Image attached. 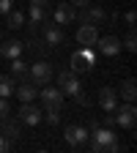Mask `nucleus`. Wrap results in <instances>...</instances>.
I'll return each mask as SVG.
<instances>
[{
  "label": "nucleus",
  "mask_w": 137,
  "mask_h": 153,
  "mask_svg": "<svg viewBox=\"0 0 137 153\" xmlns=\"http://www.w3.org/2000/svg\"><path fill=\"white\" fill-rule=\"evenodd\" d=\"M91 137V150L93 153H118L121 142H118V134H115L110 126H93L88 131Z\"/></svg>",
  "instance_id": "nucleus-1"
},
{
  "label": "nucleus",
  "mask_w": 137,
  "mask_h": 153,
  "mask_svg": "<svg viewBox=\"0 0 137 153\" xmlns=\"http://www.w3.org/2000/svg\"><path fill=\"white\" fill-rule=\"evenodd\" d=\"M52 76H55V66L49 60H36V63L28 66V79L33 85H47Z\"/></svg>",
  "instance_id": "nucleus-2"
},
{
  "label": "nucleus",
  "mask_w": 137,
  "mask_h": 153,
  "mask_svg": "<svg viewBox=\"0 0 137 153\" xmlns=\"http://www.w3.org/2000/svg\"><path fill=\"white\" fill-rule=\"evenodd\" d=\"M115 123H118L121 128H129V131L137 126V107H134V101H126L121 107H115Z\"/></svg>",
  "instance_id": "nucleus-3"
},
{
  "label": "nucleus",
  "mask_w": 137,
  "mask_h": 153,
  "mask_svg": "<svg viewBox=\"0 0 137 153\" xmlns=\"http://www.w3.org/2000/svg\"><path fill=\"white\" fill-rule=\"evenodd\" d=\"M77 19H80V25H104V19H107V14H104V8L102 6H82L80 8V14H74Z\"/></svg>",
  "instance_id": "nucleus-4"
},
{
  "label": "nucleus",
  "mask_w": 137,
  "mask_h": 153,
  "mask_svg": "<svg viewBox=\"0 0 137 153\" xmlns=\"http://www.w3.org/2000/svg\"><path fill=\"white\" fill-rule=\"evenodd\" d=\"M93 52L88 49V47H80L74 55H71V71L74 74H85V71H91L93 68Z\"/></svg>",
  "instance_id": "nucleus-5"
},
{
  "label": "nucleus",
  "mask_w": 137,
  "mask_h": 153,
  "mask_svg": "<svg viewBox=\"0 0 137 153\" xmlns=\"http://www.w3.org/2000/svg\"><path fill=\"white\" fill-rule=\"evenodd\" d=\"M16 120L25 126H38L41 123V109H38L33 101H22V107L16 109Z\"/></svg>",
  "instance_id": "nucleus-6"
},
{
  "label": "nucleus",
  "mask_w": 137,
  "mask_h": 153,
  "mask_svg": "<svg viewBox=\"0 0 137 153\" xmlns=\"http://www.w3.org/2000/svg\"><path fill=\"white\" fill-rule=\"evenodd\" d=\"M58 88L63 90V96H80L82 93V85H80L74 71H61L58 74Z\"/></svg>",
  "instance_id": "nucleus-7"
},
{
  "label": "nucleus",
  "mask_w": 137,
  "mask_h": 153,
  "mask_svg": "<svg viewBox=\"0 0 137 153\" xmlns=\"http://www.w3.org/2000/svg\"><path fill=\"white\" fill-rule=\"evenodd\" d=\"M28 16H30V25H36V27L49 22V0H30Z\"/></svg>",
  "instance_id": "nucleus-8"
},
{
  "label": "nucleus",
  "mask_w": 137,
  "mask_h": 153,
  "mask_svg": "<svg viewBox=\"0 0 137 153\" xmlns=\"http://www.w3.org/2000/svg\"><path fill=\"white\" fill-rule=\"evenodd\" d=\"M93 47H99V55H104V57H115V55H121V38L118 36H99Z\"/></svg>",
  "instance_id": "nucleus-9"
},
{
  "label": "nucleus",
  "mask_w": 137,
  "mask_h": 153,
  "mask_svg": "<svg viewBox=\"0 0 137 153\" xmlns=\"http://www.w3.org/2000/svg\"><path fill=\"white\" fill-rule=\"evenodd\" d=\"M63 27L61 25H55L52 22V19H49V22H44V41H47V47L49 49H55V47H61L63 44Z\"/></svg>",
  "instance_id": "nucleus-10"
},
{
  "label": "nucleus",
  "mask_w": 137,
  "mask_h": 153,
  "mask_svg": "<svg viewBox=\"0 0 137 153\" xmlns=\"http://www.w3.org/2000/svg\"><path fill=\"white\" fill-rule=\"evenodd\" d=\"M74 14H77V11H74V6H71V3H61L55 11H49V19H52L55 25H61V27H63V25L74 22Z\"/></svg>",
  "instance_id": "nucleus-11"
},
{
  "label": "nucleus",
  "mask_w": 137,
  "mask_h": 153,
  "mask_svg": "<svg viewBox=\"0 0 137 153\" xmlns=\"http://www.w3.org/2000/svg\"><path fill=\"white\" fill-rule=\"evenodd\" d=\"M38 96H41V104L44 107H63V90L61 88H52L47 82L44 90H38Z\"/></svg>",
  "instance_id": "nucleus-12"
},
{
  "label": "nucleus",
  "mask_w": 137,
  "mask_h": 153,
  "mask_svg": "<svg viewBox=\"0 0 137 153\" xmlns=\"http://www.w3.org/2000/svg\"><path fill=\"white\" fill-rule=\"evenodd\" d=\"M66 142L71 148H82L88 142V128L85 126H69L66 128Z\"/></svg>",
  "instance_id": "nucleus-13"
},
{
  "label": "nucleus",
  "mask_w": 137,
  "mask_h": 153,
  "mask_svg": "<svg viewBox=\"0 0 137 153\" xmlns=\"http://www.w3.org/2000/svg\"><path fill=\"white\" fill-rule=\"evenodd\" d=\"M96 38H99V27L96 25H82L80 30H77V44L80 47H93Z\"/></svg>",
  "instance_id": "nucleus-14"
},
{
  "label": "nucleus",
  "mask_w": 137,
  "mask_h": 153,
  "mask_svg": "<svg viewBox=\"0 0 137 153\" xmlns=\"http://www.w3.org/2000/svg\"><path fill=\"white\" fill-rule=\"evenodd\" d=\"M99 107H102V112H115V107H118V93L112 88H102L99 90Z\"/></svg>",
  "instance_id": "nucleus-15"
},
{
  "label": "nucleus",
  "mask_w": 137,
  "mask_h": 153,
  "mask_svg": "<svg viewBox=\"0 0 137 153\" xmlns=\"http://www.w3.org/2000/svg\"><path fill=\"white\" fill-rule=\"evenodd\" d=\"M25 49V44L19 41V38H11V41H3L0 44V57H6V60H14V57H19Z\"/></svg>",
  "instance_id": "nucleus-16"
},
{
  "label": "nucleus",
  "mask_w": 137,
  "mask_h": 153,
  "mask_svg": "<svg viewBox=\"0 0 137 153\" xmlns=\"http://www.w3.org/2000/svg\"><path fill=\"white\" fill-rule=\"evenodd\" d=\"M0 134L6 140H19V120H11V118H0Z\"/></svg>",
  "instance_id": "nucleus-17"
},
{
  "label": "nucleus",
  "mask_w": 137,
  "mask_h": 153,
  "mask_svg": "<svg viewBox=\"0 0 137 153\" xmlns=\"http://www.w3.org/2000/svg\"><path fill=\"white\" fill-rule=\"evenodd\" d=\"M14 96H16V99H19V101H33V99H36V96H38V90L33 88V82H30V79H25L22 85H19V88L14 90Z\"/></svg>",
  "instance_id": "nucleus-18"
},
{
  "label": "nucleus",
  "mask_w": 137,
  "mask_h": 153,
  "mask_svg": "<svg viewBox=\"0 0 137 153\" xmlns=\"http://www.w3.org/2000/svg\"><path fill=\"white\" fill-rule=\"evenodd\" d=\"M3 16H6V27H11V30L25 27V14H22V11L11 8V11H8V14H3Z\"/></svg>",
  "instance_id": "nucleus-19"
},
{
  "label": "nucleus",
  "mask_w": 137,
  "mask_h": 153,
  "mask_svg": "<svg viewBox=\"0 0 137 153\" xmlns=\"http://www.w3.org/2000/svg\"><path fill=\"white\" fill-rule=\"evenodd\" d=\"M22 44H25V49H30V52H36L38 57H44V55L49 52V47H47V41H44V38H33V36H30V38H28V41H22Z\"/></svg>",
  "instance_id": "nucleus-20"
},
{
  "label": "nucleus",
  "mask_w": 137,
  "mask_h": 153,
  "mask_svg": "<svg viewBox=\"0 0 137 153\" xmlns=\"http://www.w3.org/2000/svg\"><path fill=\"white\" fill-rule=\"evenodd\" d=\"M14 90H16V79L8 74H0V96L8 99V96H14Z\"/></svg>",
  "instance_id": "nucleus-21"
},
{
  "label": "nucleus",
  "mask_w": 137,
  "mask_h": 153,
  "mask_svg": "<svg viewBox=\"0 0 137 153\" xmlns=\"http://www.w3.org/2000/svg\"><path fill=\"white\" fill-rule=\"evenodd\" d=\"M11 76H14V79H28V63L25 60H19V57H14V60H11Z\"/></svg>",
  "instance_id": "nucleus-22"
},
{
  "label": "nucleus",
  "mask_w": 137,
  "mask_h": 153,
  "mask_svg": "<svg viewBox=\"0 0 137 153\" xmlns=\"http://www.w3.org/2000/svg\"><path fill=\"white\" fill-rule=\"evenodd\" d=\"M121 96H124L126 101H134V99H137V82L132 79V76H129V79L121 85Z\"/></svg>",
  "instance_id": "nucleus-23"
},
{
  "label": "nucleus",
  "mask_w": 137,
  "mask_h": 153,
  "mask_svg": "<svg viewBox=\"0 0 137 153\" xmlns=\"http://www.w3.org/2000/svg\"><path fill=\"white\" fill-rule=\"evenodd\" d=\"M121 47H124L126 52H137V36H134V27L129 30V36L124 38V44H121Z\"/></svg>",
  "instance_id": "nucleus-24"
},
{
  "label": "nucleus",
  "mask_w": 137,
  "mask_h": 153,
  "mask_svg": "<svg viewBox=\"0 0 137 153\" xmlns=\"http://www.w3.org/2000/svg\"><path fill=\"white\" fill-rule=\"evenodd\" d=\"M8 115H11V104H8V99L0 96V118H8Z\"/></svg>",
  "instance_id": "nucleus-25"
},
{
  "label": "nucleus",
  "mask_w": 137,
  "mask_h": 153,
  "mask_svg": "<svg viewBox=\"0 0 137 153\" xmlns=\"http://www.w3.org/2000/svg\"><path fill=\"white\" fill-rule=\"evenodd\" d=\"M124 22H126L129 27H134V22H137V14H134V11H126V14H124Z\"/></svg>",
  "instance_id": "nucleus-26"
},
{
  "label": "nucleus",
  "mask_w": 137,
  "mask_h": 153,
  "mask_svg": "<svg viewBox=\"0 0 137 153\" xmlns=\"http://www.w3.org/2000/svg\"><path fill=\"white\" fill-rule=\"evenodd\" d=\"M14 8V3H11V0H0V14H8Z\"/></svg>",
  "instance_id": "nucleus-27"
},
{
  "label": "nucleus",
  "mask_w": 137,
  "mask_h": 153,
  "mask_svg": "<svg viewBox=\"0 0 137 153\" xmlns=\"http://www.w3.org/2000/svg\"><path fill=\"white\" fill-rule=\"evenodd\" d=\"M6 150H11V140H6L3 134H0V153H6Z\"/></svg>",
  "instance_id": "nucleus-28"
},
{
  "label": "nucleus",
  "mask_w": 137,
  "mask_h": 153,
  "mask_svg": "<svg viewBox=\"0 0 137 153\" xmlns=\"http://www.w3.org/2000/svg\"><path fill=\"white\" fill-rule=\"evenodd\" d=\"M69 3H71L74 8H82V6H88V3H91V0H69Z\"/></svg>",
  "instance_id": "nucleus-29"
}]
</instances>
